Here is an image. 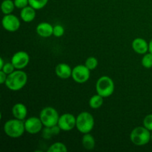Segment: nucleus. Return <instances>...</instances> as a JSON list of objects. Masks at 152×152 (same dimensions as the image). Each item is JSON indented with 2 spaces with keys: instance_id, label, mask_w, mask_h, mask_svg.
<instances>
[{
  "instance_id": "nucleus-1",
  "label": "nucleus",
  "mask_w": 152,
  "mask_h": 152,
  "mask_svg": "<svg viewBox=\"0 0 152 152\" xmlns=\"http://www.w3.org/2000/svg\"><path fill=\"white\" fill-rule=\"evenodd\" d=\"M28 82V75L22 70H17L8 74L5 82L6 87L10 91H17L23 88Z\"/></svg>"
},
{
  "instance_id": "nucleus-2",
  "label": "nucleus",
  "mask_w": 152,
  "mask_h": 152,
  "mask_svg": "<svg viewBox=\"0 0 152 152\" xmlns=\"http://www.w3.org/2000/svg\"><path fill=\"white\" fill-rule=\"evenodd\" d=\"M4 132L7 136L11 138H19L24 134L25 132V122L19 119H11L4 123Z\"/></svg>"
},
{
  "instance_id": "nucleus-3",
  "label": "nucleus",
  "mask_w": 152,
  "mask_h": 152,
  "mask_svg": "<svg viewBox=\"0 0 152 152\" xmlns=\"http://www.w3.org/2000/svg\"><path fill=\"white\" fill-rule=\"evenodd\" d=\"M94 118L91 113L83 111L77 117L76 128L82 134L90 133L94 127Z\"/></svg>"
},
{
  "instance_id": "nucleus-4",
  "label": "nucleus",
  "mask_w": 152,
  "mask_h": 152,
  "mask_svg": "<svg viewBox=\"0 0 152 152\" xmlns=\"http://www.w3.org/2000/svg\"><path fill=\"white\" fill-rule=\"evenodd\" d=\"M114 83L111 77L102 76L97 80L96 83V91L98 94L102 97H109L114 92Z\"/></svg>"
},
{
  "instance_id": "nucleus-5",
  "label": "nucleus",
  "mask_w": 152,
  "mask_h": 152,
  "mask_svg": "<svg viewBox=\"0 0 152 152\" xmlns=\"http://www.w3.org/2000/svg\"><path fill=\"white\" fill-rule=\"evenodd\" d=\"M130 140L132 143L137 146H142L149 142L151 140V133L144 126H138L132 131Z\"/></svg>"
},
{
  "instance_id": "nucleus-6",
  "label": "nucleus",
  "mask_w": 152,
  "mask_h": 152,
  "mask_svg": "<svg viewBox=\"0 0 152 152\" xmlns=\"http://www.w3.org/2000/svg\"><path fill=\"white\" fill-rule=\"evenodd\" d=\"M60 116L58 111L53 107H45L41 111L39 118L45 127H52L57 125Z\"/></svg>"
},
{
  "instance_id": "nucleus-7",
  "label": "nucleus",
  "mask_w": 152,
  "mask_h": 152,
  "mask_svg": "<svg viewBox=\"0 0 152 152\" xmlns=\"http://www.w3.org/2000/svg\"><path fill=\"white\" fill-rule=\"evenodd\" d=\"M91 71L85 65H78L72 70L71 77L74 82L79 84H83L88 81Z\"/></svg>"
},
{
  "instance_id": "nucleus-8",
  "label": "nucleus",
  "mask_w": 152,
  "mask_h": 152,
  "mask_svg": "<svg viewBox=\"0 0 152 152\" xmlns=\"http://www.w3.org/2000/svg\"><path fill=\"white\" fill-rule=\"evenodd\" d=\"M76 122H77V117H75V116L69 113H66L62 114L59 117L57 125L62 131L69 132L76 127Z\"/></svg>"
},
{
  "instance_id": "nucleus-9",
  "label": "nucleus",
  "mask_w": 152,
  "mask_h": 152,
  "mask_svg": "<svg viewBox=\"0 0 152 152\" xmlns=\"http://www.w3.org/2000/svg\"><path fill=\"white\" fill-rule=\"evenodd\" d=\"M30 56L27 52L19 50L13 55L11 62L17 70H22L29 64Z\"/></svg>"
},
{
  "instance_id": "nucleus-10",
  "label": "nucleus",
  "mask_w": 152,
  "mask_h": 152,
  "mask_svg": "<svg viewBox=\"0 0 152 152\" xmlns=\"http://www.w3.org/2000/svg\"><path fill=\"white\" fill-rule=\"evenodd\" d=\"M1 24L4 29L9 32H15L18 31L21 25L19 18L12 13L4 15L1 20Z\"/></svg>"
},
{
  "instance_id": "nucleus-11",
  "label": "nucleus",
  "mask_w": 152,
  "mask_h": 152,
  "mask_svg": "<svg viewBox=\"0 0 152 152\" xmlns=\"http://www.w3.org/2000/svg\"><path fill=\"white\" fill-rule=\"evenodd\" d=\"M44 125L42 123L39 117H31L25 121V132L31 134H37L42 132Z\"/></svg>"
},
{
  "instance_id": "nucleus-12",
  "label": "nucleus",
  "mask_w": 152,
  "mask_h": 152,
  "mask_svg": "<svg viewBox=\"0 0 152 152\" xmlns=\"http://www.w3.org/2000/svg\"><path fill=\"white\" fill-rule=\"evenodd\" d=\"M132 48L138 54H145L148 51V43L144 39L138 37L132 42Z\"/></svg>"
},
{
  "instance_id": "nucleus-13",
  "label": "nucleus",
  "mask_w": 152,
  "mask_h": 152,
  "mask_svg": "<svg viewBox=\"0 0 152 152\" xmlns=\"http://www.w3.org/2000/svg\"><path fill=\"white\" fill-rule=\"evenodd\" d=\"M72 70L70 67L69 65L66 63H59L58 64L55 68V72H56V76L59 78L63 79H68L72 75Z\"/></svg>"
},
{
  "instance_id": "nucleus-14",
  "label": "nucleus",
  "mask_w": 152,
  "mask_h": 152,
  "mask_svg": "<svg viewBox=\"0 0 152 152\" xmlns=\"http://www.w3.org/2000/svg\"><path fill=\"white\" fill-rule=\"evenodd\" d=\"M37 34L43 38H48L53 35V26L48 22H41L36 28Z\"/></svg>"
},
{
  "instance_id": "nucleus-15",
  "label": "nucleus",
  "mask_w": 152,
  "mask_h": 152,
  "mask_svg": "<svg viewBox=\"0 0 152 152\" xmlns=\"http://www.w3.org/2000/svg\"><path fill=\"white\" fill-rule=\"evenodd\" d=\"M12 114L14 118L24 120L28 115V109L25 104L18 102L16 103L12 108Z\"/></svg>"
},
{
  "instance_id": "nucleus-16",
  "label": "nucleus",
  "mask_w": 152,
  "mask_h": 152,
  "mask_svg": "<svg viewBox=\"0 0 152 152\" xmlns=\"http://www.w3.org/2000/svg\"><path fill=\"white\" fill-rule=\"evenodd\" d=\"M36 10H35L34 7L30 5H28L27 7L21 9L20 17L22 20L25 22H27V23L33 22L36 18V15H37Z\"/></svg>"
},
{
  "instance_id": "nucleus-17",
  "label": "nucleus",
  "mask_w": 152,
  "mask_h": 152,
  "mask_svg": "<svg viewBox=\"0 0 152 152\" xmlns=\"http://www.w3.org/2000/svg\"><path fill=\"white\" fill-rule=\"evenodd\" d=\"M82 144L83 148L87 150H92L95 148L96 142L95 139L90 133L84 134L83 138H82Z\"/></svg>"
},
{
  "instance_id": "nucleus-18",
  "label": "nucleus",
  "mask_w": 152,
  "mask_h": 152,
  "mask_svg": "<svg viewBox=\"0 0 152 152\" xmlns=\"http://www.w3.org/2000/svg\"><path fill=\"white\" fill-rule=\"evenodd\" d=\"M103 98L101 95L99 94H95L92 96L89 99V106L93 109H97V108H100L103 104Z\"/></svg>"
},
{
  "instance_id": "nucleus-19",
  "label": "nucleus",
  "mask_w": 152,
  "mask_h": 152,
  "mask_svg": "<svg viewBox=\"0 0 152 152\" xmlns=\"http://www.w3.org/2000/svg\"><path fill=\"white\" fill-rule=\"evenodd\" d=\"M15 7H16V6H15L14 1H12V0H4L1 2V10L4 15L12 13V12L14 10Z\"/></svg>"
},
{
  "instance_id": "nucleus-20",
  "label": "nucleus",
  "mask_w": 152,
  "mask_h": 152,
  "mask_svg": "<svg viewBox=\"0 0 152 152\" xmlns=\"http://www.w3.org/2000/svg\"><path fill=\"white\" fill-rule=\"evenodd\" d=\"M48 152H67L68 148L67 146L62 142H55L52 144L48 149Z\"/></svg>"
},
{
  "instance_id": "nucleus-21",
  "label": "nucleus",
  "mask_w": 152,
  "mask_h": 152,
  "mask_svg": "<svg viewBox=\"0 0 152 152\" xmlns=\"http://www.w3.org/2000/svg\"><path fill=\"white\" fill-rule=\"evenodd\" d=\"M48 0H29V5L35 10H40L47 5Z\"/></svg>"
},
{
  "instance_id": "nucleus-22",
  "label": "nucleus",
  "mask_w": 152,
  "mask_h": 152,
  "mask_svg": "<svg viewBox=\"0 0 152 152\" xmlns=\"http://www.w3.org/2000/svg\"><path fill=\"white\" fill-rule=\"evenodd\" d=\"M85 65L88 68L90 71L96 69V67L98 66V60L94 56H89L86 59Z\"/></svg>"
},
{
  "instance_id": "nucleus-23",
  "label": "nucleus",
  "mask_w": 152,
  "mask_h": 152,
  "mask_svg": "<svg viewBox=\"0 0 152 152\" xmlns=\"http://www.w3.org/2000/svg\"><path fill=\"white\" fill-rule=\"evenodd\" d=\"M142 65L145 68H152V53H146L142 56V60H141Z\"/></svg>"
},
{
  "instance_id": "nucleus-24",
  "label": "nucleus",
  "mask_w": 152,
  "mask_h": 152,
  "mask_svg": "<svg viewBox=\"0 0 152 152\" xmlns=\"http://www.w3.org/2000/svg\"><path fill=\"white\" fill-rule=\"evenodd\" d=\"M65 34V28L61 25H56L53 26V35L56 37H61Z\"/></svg>"
},
{
  "instance_id": "nucleus-25",
  "label": "nucleus",
  "mask_w": 152,
  "mask_h": 152,
  "mask_svg": "<svg viewBox=\"0 0 152 152\" xmlns=\"http://www.w3.org/2000/svg\"><path fill=\"white\" fill-rule=\"evenodd\" d=\"M53 136L54 135H53V132H52L50 127H45V126L44 129H42V137L45 140H50Z\"/></svg>"
},
{
  "instance_id": "nucleus-26",
  "label": "nucleus",
  "mask_w": 152,
  "mask_h": 152,
  "mask_svg": "<svg viewBox=\"0 0 152 152\" xmlns=\"http://www.w3.org/2000/svg\"><path fill=\"white\" fill-rule=\"evenodd\" d=\"M143 126L150 132H152V114H148L143 119Z\"/></svg>"
},
{
  "instance_id": "nucleus-27",
  "label": "nucleus",
  "mask_w": 152,
  "mask_h": 152,
  "mask_svg": "<svg viewBox=\"0 0 152 152\" xmlns=\"http://www.w3.org/2000/svg\"><path fill=\"white\" fill-rule=\"evenodd\" d=\"M15 67L14 65L12 64V62H7V63L4 64V67L2 68V69H1V71H4L5 74H7V75L10 74H11V73H13V71H15Z\"/></svg>"
},
{
  "instance_id": "nucleus-28",
  "label": "nucleus",
  "mask_w": 152,
  "mask_h": 152,
  "mask_svg": "<svg viewBox=\"0 0 152 152\" xmlns=\"http://www.w3.org/2000/svg\"><path fill=\"white\" fill-rule=\"evenodd\" d=\"M14 4L16 8L22 9L29 5V0H14Z\"/></svg>"
},
{
  "instance_id": "nucleus-29",
  "label": "nucleus",
  "mask_w": 152,
  "mask_h": 152,
  "mask_svg": "<svg viewBox=\"0 0 152 152\" xmlns=\"http://www.w3.org/2000/svg\"><path fill=\"white\" fill-rule=\"evenodd\" d=\"M7 77V74H5L3 71L0 70V84H5Z\"/></svg>"
},
{
  "instance_id": "nucleus-30",
  "label": "nucleus",
  "mask_w": 152,
  "mask_h": 152,
  "mask_svg": "<svg viewBox=\"0 0 152 152\" xmlns=\"http://www.w3.org/2000/svg\"><path fill=\"white\" fill-rule=\"evenodd\" d=\"M4 59H3L2 57L0 58V70L2 69V68L4 67Z\"/></svg>"
},
{
  "instance_id": "nucleus-31",
  "label": "nucleus",
  "mask_w": 152,
  "mask_h": 152,
  "mask_svg": "<svg viewBox=\"0 0 152 152\" xmlns=\"http://www.w3.org/2000/svg\"><path fill=\"white\" fill-rule=\"evenodd\" d=\"M148 51L152 53V39L148 43Z\"/></svg>"
},
{
  "instance_id": "nucleus-32",
  "label": "nucleus",
  "mask_w": 152,
  "mask_h": 152,
  "mask_svg": "<svg viewBox=\"0 0 152 152\" xmlns=\"http://www.w3.org/2000/svg\"><path fill=\"white\" fill-rule=\"evenodd\" d=\"M151 140H152V132L151 133Z\"/></svg>"
}]
</instances>
